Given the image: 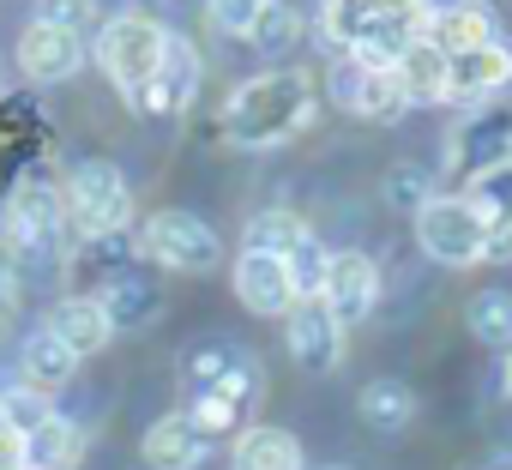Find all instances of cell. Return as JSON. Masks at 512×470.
Returning <instances> with one entry per match:
<instances>
[{"label":"cell","instance_id":"6da1fadb","mask_svg":"<svg viewBox=\"0 0 512 470\" xmlns=\"http://www.w3.org/2000/svg\"><path fill=\"white\" fill-rule=\"evenodd\" d=\"M314 115V79L284 67V73H260L229 91L223 103V139L247 145V151H266L278 139H290L296 127H308Z\"/></svg>","mask_w":512,"mask_h":470},{"label":"cell","instance_id":"7a4b0ae2","mask_svg":"<svg viewBox=\"0 0 512 470\" xmlns=\"http://www.w3.org/2000/svg\"><path fill=\"white\" fill-rule=\"evenodd\" d=\"M163 49H169V31L157 19H145V13H121L97 37V61H103V73L115 79V91L133 109H145V97H151V85L163 73Z\"/></svg>","mask_w":512,"mask_h":470},{"label":"cell","instance_id":"3957f363","mask_svg":"<svg viewBox=\"0 0 512 470\" xmlns=\"http://www.w3.org/2000/svg\"><path fill=\"white\" fill-rule=\"evenodd\" d=\"M61 211H67V223L85 235V242H109V235H121L127 217H133L127 175H121L115 163H103V157L79 163V169L67 175V187H61Z\"/></svg>","mask_w":512,"mask_h":470},{"label":"cell","instance_id":"277c9868","mask_svg":"<svg viewBox=\"0 0 512 470\" xmlns=\"http://www.w3.org/2000/svg\"><path fill=\"white\" fill-rule=\"evenodd\" d=\"M139 254H145L151 266H163V272H193V278H205V272L223 266V235H217L211 223H199L193 211H151V217L139 223Z\"/></svg>","mask_w":512,"mask_h":470},{"label":"cell","instance_id":"5b68a950","mask_svg":"<svg viewBox=\"0 0 512 470\" xmlns=\"http://www.w3.org/2000/svg\"><path fill=\"white\" fill-rule=\"evenodd\" d=\"M416 242H422V254H428L434 266L464 272V266L482 260L488 229H482V217H476V205H470L464 193H446V199H428V205H422V217H416Z\"/></svg>","mask_w":512,"mask_h":470},{"label":"cell","instance_id":"8992f818","mask_svg":"<svg viewBox=\"0 0 512 470\" xmlns=\"http://www.w3.org/2000/svg\"><path fill=\"white\" fill-rule=\"evenodd\" d=\"M500 163H512V109L506 103H482V109H470L452 127V139H446V175L476 181V175H488Z\"/></svg>","mask_w":512,"mask_h":470},{"label":"cell","instance_id":"52a82bcc","mask_svg":"<svg viewBox=\"0 0 512 470\" xmlns=\"http://www.w3.org/2000/svg\"><path fill=\"white\" fill-rule=\"evenodd\" d=\"M187 392L247 410V398H260V368H253V356L235 350V344H199L187 356Z\"/></svg>","mask_w":512,"mask_h":470},{"label":"cell","instance_id":"ba28073f","mask_svg":"<svg viewBox=\"0 0 512 470\" xmlns=\"http://www.w3.org/2000/svg\"><path fill=\"white\" fill-rule=\"evenodd\" d=\"M284 344H290V362H302L308 374H332L344 362V326L332 320L326 302H296L284 314Z\"/></svg>","mask_w":512,"mask_h":470},{"label":"cell","instance_id":"9c48e42d","mask_svg":"<svg viewBox=\"0 0 512 470\" xmlns=\"http://www.w3.org/2000/svg\"><path fill=\"white\" fill-rule=\"evenodd\" d=\"M85 49H91L85 37L31 19V25L19 31V73L37 79V85H61V79H73V73L85 67Z\"/></svg>","mask_w":512,"mask_h":470},{"label":"cell","instance_id":"30bf717a","mask_svg":"<svg viewBox=\"0 0 512 470\" xmlns=\"http://www.w3.org/2000/svg\"><path fill=\"white\" fill-rule=\"evenodd\" d=\"M374 296H380V272H374V260H368L362 248L332 254V272H326L320 302L332 308V320H338L344 332H350V326H362V320L374 314Z\"/></svg>","mask_w":512,"mask_h":470},{"label":"cell","instance_id":"8fae6325","mask_svg":"<svg viewBox=\"0 0 512 470\" xmlns=\"http://www.w3.org/2000/svg\"><path fill=\"white\" fill-rule=\"evenodd\" d=\"M61 229H67V211H61V193L43 187V181H25L7 205V235L25 248V254H55L61 248Z\"/></svg>","mask_w":512,"mask_h":470},{"label":"cell","instance_id":"7c38bea8","mask_svg":"<svg viewBox=\"0 0 512 470\" xmlns=\"http://www.w3.org/2000/svg\"><path fill=\"white\" fill-rule=\"evenodd\" d=\"M235 296H241V308H247V314L284 320V314L296 308L290 266H284L278 254H253V248H241V260H235Z\"/></svg>","mask_w":512,"mask_h":470},{"label":"cell","instance_id":"4fadbf2b","mask_svg":"<svg viewBox=\"0 0 512 470\" xmlns=\"http://www.w3.org/2000/svg\"><path fill=\"white\" fill-rule=\"evenodd\" d=\"M506 85H512V49H506V43H488V49L452 55V85H446V103L482 109V103H494Z\"/></svg>","mask_w":512,"mask_h":470},{"label":"cell","instance_id":"5bb4252c","mask_svg":"<svg viewBox=\"0 0 512 470\" xmlns=\"http://www.w3.org/2000/svg\"><path fill=\"white\" fill-rule=\"evenodd\" d=\"M464 199L476 205V217H482V229H488L482 260L506 266V260H512V163H500V169L464 181Z\"/></svg>","mask_w":512,"mask_h":470},{"label":"cell","instance_id":"9a60e30c","mask_svg":"<svg viewBox=\"0 0 512 470\" xmlns=\"http://www.w3.org/2000/svg\"><path fill=\"white\" fill-rule=\"evenodd\" d=\"M440 55H470V49H488L500 43L494 37V7L488 0H452V7L428 13V31H422Z\"/></svg>","mask_w":512,"mask_h":470},{"label":"cell","instance_id":"2e32d148","mask_svg":"<svg viewBox=\"0 0 512 470\" xmlns=\"http://www.w3.org/2000/svg\"><path fill=\"white\" fill-rule=\"evenodd\" d=\"M139 452H145V464H151V470H199V464H205V452H211V440L193 428V416H187V410H175V416H157V422L145 428Z\"/></svg>","mask_w":512,"mask_h":470},{"label":"cell","instance_id":"e0dca14e","mask_svg":"<svg viewBox=\"0 0 512 470\" xmlns=\"http://www.w3.org/2000/svg\"><path fill=\"white\" fill-rule=\"evenodd\" d=\"M49 332H55L73 356H97V350L115 338V320L103 314L97 296H61V302L49 308Z\"/></svg>","mask_w":512,"mask_h":470},{"label":"cell","instance_id":"ac0fdd59","mask_svg":"<svg viewBox=\"0 0 512 470\" xmlns=\"http://www.w3.org/2000/svg\"><path fill=\"white\" fill-rule=\"evenodd\" d=\"M193 91H199V55H193V43H187V37H175V31H169L163 73H157V85H151V97H145V109H139V115H181V109L193 103Z\"/></svg>","mask_w":512,"mask_h":470},{"label":"cell","instance_id":"d6986e66","mask_svg":"<svg viewBox=\"0 0 512 470\" xmlns=\"http://www.w3.org/2000/svg\"><path fill=\"white\" fill-rule=\"evenodd\" d=\"M392 79H398V91H404V103H410V109H416V103H446L452 55H440L428 37H416V43L404 49V61L392 67Z\"/></svg>","mask_w":512,"mask_h":470},{"label":"cell","instance_id":"ffe728a7","mask_svg":"<svg viewBox=\"0 0 512 470\" xmlns=\"http://www.w3.org/2000/svg\"><path fill=\"white\" fill-rule=\"evenodd\" d=\"M235 470H302V440L290 428H272V422H253L235 434V452H229Z\"/></svg>","mask_w":512,"mask_h":470},{"label":"cell","instance_id":"44dd1931","mask_svg":"<svg viewBox=\"0 0 512 470\" xmlns=\"http://www.w3.org/2000/svg\"><path fill=\"white\" fill-rule=\"evenodd\" d=\"M19 374H25V386H31V392H43V398H49V392H61V386L79 374V356H73V350L43 326V332H31V338H25V350H19Z\"/></svg>","mask_w":512,"mask_h":470},{"label":"cell","instance_id":"7402d4cb","mask_svg":"<svg viewBox=\"0 0 512 470\" xmlns=\"http://www.w3.org/2000/svg\"><path fill=\"white\" fill-rule=\"evenodd\" d=\"M356 416H362L374 434H398V428L416 422V392H410L404 380H368V386L356 392Z\"/></svg>","mask_w":512,"mask_h":470},{"label":"cell","instance_id":"603a6c76","mask_svg":"<svg viewBox=\"0 0 512 470\" xmlns=\"http://www.w3.org/2000/svg\"><path fill=\"white\" fill-rule=\"evenodd\" d=\"M85 458V434L67 416H49L37 434H25V470H73Z\"/></svg>","mask_w":512,"mask_h":470},{"label":"cell","instance_id":"cb8c5ba5","mask_svg":"<svg viewBox=\"0 0 512 470\" xmlns=\"http://www.w3.org/2000/svg\"><path fill=\"white\" fill-rule=\"evenodd\" d=\"M284 266H290V290H296V302H320L326 272H332V248L320 242V235H302V242L284 254Z\"/></svg>","mask_w":512,"mask_h":470},{"label":"cell","instance_id":"d4e9b609","mask_svg":"<svg viewBox=\"0 0 512 470\" xmlns=\"http://www.w3.org/2000/svg\"><path fill=\"white\" fill-rule=\"evenodd\" d=\"M464 326H470L482 344H500V350H512V290H482V296H470V308H464Z\"/></svg>","mask_w":512,"mask_h":470},{"label":"cell","instance_id":"484cf974","mask_svg":"<svg viewBox=\"0 0 512 470\" xmlns=\"http://www.w3.org/2000/svg\"><path fill=\"white\" fill-rule=\"evenodd\" d=\"M404 109L410 103H404V91H398L392 73H362V85L350 97V115H362V121H398Z\"/></svg>","mask_w":512,"mask_h":470},{"label":"cell","instance_id":"4316f807","mask_svg":"<svg viewBox=\"0 0 512 470\" xmlns=\"http://www.w3.org/2000/svg\"><path fill=\"white\" fill-rule=\"evenodd\" d=\"M302 235H308V223H302V217H290V211H260V217L247 223V248H253V254H278V260H284V254L302 242Z\"/></svg>","mask_w":512,"mask_h":470},{"label":"cell","instance_id":"83f0119b","mask_svg":"<svg viewBox=\"0 0 512 470\" xmlns=\"http://www.w3.org/2000/svg\"><path fill=\"white\" fill-rule=\"evenodd\" d=\"M97 302H103V314L115 320V332H121V326H139V320H151V308H157V296H151L139 278H127V272H115V284H109Z\"/></svg>","mask_w":512,"mask_h":470},{"label":"cell","instance_id":"f1b7e54d","mask_svg":"<svg viewBox=\"0 0 512 470\" xmlns=\"http://www.w3.org/2000/svg\"><path fill=\"white\" fill-rule=\"evenodd\" d=\"M296 37H302V19L284 7V0H266V7H260V19H253V31H247V43L260 49V55H284Z\"/></svg>","mask_w":512,"mask_h":470},{"label":"cell","instance_id":"f546056e","mask_svg":"<svg viewBox=\"0 0 512 470\" xmlns=\"http://www.w3.org/2000/svg\"><path fill=\"white\" fill-rule=\"evenodd\" d=\"M49 416H55V410H49V398H43V392H31V386L0 392V428H13L19 440H25V434H37Z\"/></svg>","mask_w":512,"mask_h":470},{"label":"cell","instance_id":"4dcf8cb0","mask_svg":"<svg viewBox=\"0 0 512 470\" xmlns=\"http://www.w3.org/2000/svg\"><path fill=\"white\" fill-rule=\"evenodd\" d=\"M374 13H380L374 0H326V37H332L338 49H356V37L368 31Z\"/></svg>","mask_w":512,"mask_h":470},{"label":"cell","instance_id":"1f68e13d","mask_svg":"<svg viewBox=\"0 0 512 470\" xmlns=\"http://www.w3.org/2000/svg\"><path fill=\"white\" fill-rule=\"evenodd\" d=\"M434 199V187H428V169H416V163H398L392 175H386V205H398L404 217H422V205Z\"/></svg>","mask_w":512,"mask_h":470},{"label":"cell","instance_id":"d6a6232c","mask_svg":"<svg viewBox=\"0 0 512 470\" xmlns=\"http://www.w3.org/2000/svg\"><path fill=\"white\" fill-rule=\"evenodd\" d=\"M37 19H43V25H61V31H73V37H85V43H91V31H97V7H91V0H43Z\"/></svg>","mask_w":512,"mask_h":470},{"label":"cell","instance_id":"836d02e7","mask_svg":"<svg viewBox=\"0 0 512 470\" xmlns=\"http://www.w3.org/2000/svg\"><path fill=\"white\" fill-rule=\"evenodd\" d=\"M260 7H266V0H205V19H211L223 37H247L253 19H260Z\"/></svg>","mask_w":512,"mask_h":470},{"label":"cell","instance_id":"e575fe53","mask_svg":"<svg viewBox=\"0 0 512 470\" xmlns=\"http://www.w3.org/2000/svg\"><path fill=\"white\" fill-rule=\"evenodd\" d=\"M187 416H193V428H199L205 440H211V434H235V428H241V410H235V404H223V398H193V410H187Z\"/></svg>","mask_w":512,"mask_h":470},{"label":"cell","instance_id":"d590c367","mask_svg":"<svg viewBox=\"0 0 512 470\" xmlns=\"http://www.w3.org/2000/svg\"><path fill=\"white\" fill-rule=\"evenodd\" d=\"M0 470H25V440L13 428H0Z\"/></svg>","mask_w":512,"mask_h":470},{"label":"cell","instance_id":"8d00e7d4","mask_svg":"<svg viewBox=\"0 0 512 470\" xmlns=\"http://www.w3.org/2000/svg\"><path fill=\"white\" fill-rule=\"evenodd\" d=\"M380 13H410V19H422L428 13V0H374Z\"/></svg>","mask_w":512,"mask_h":470},{"label":"cell","instance_id":"74e56055","mask_svg":"<svg viewBox=\"0 0 512 470\" xmlns=\"http://www.w3.org/2000/svg\"><path fill=\"white\" fill-rule=\"evenodd\" d=\"M7 302H13V284H7V254H0V320H7Z\"/></svg>","mask_w":512,"mask_h":470},{"label":"cell","instance_id":"f35d334b","mask_svg":"<svg viewBox=\"0 0 512 470\" xmlns=\"http://www.w3.org/2000/svg\"><path fill=\"white\" fill-rule=\"evenodd\" d=\"M482 470H512V458H488V464H482Z\"/></svg>","mask_w":512,"mask_h":470},{"label":"cell","instance_id":"ab89813d","mask_svg":"<svg viewBox=\"0 0 512 470\" xmlns=\"http://www.w3.org/2000/svg\"><path fill=\"white\" fill-rule=\"evenodd\" d=\"M500 380H506V398H512V350H506V374Z\"/></svg>","mask_w":512,"mask_h":470},{"label":"cell","instance_id":"60d3db41","mask_svg":"<svg viewBox=\"0 0 512 470\" xmlns=\"http://www.w3.org/2000/svg\"><path fill=\"white\" fill-rule=\"evenodd\" d=\"M320 470H344V464H320Z\"/></svg>","mask_w":512,"mask_h":470}]
</instances>
